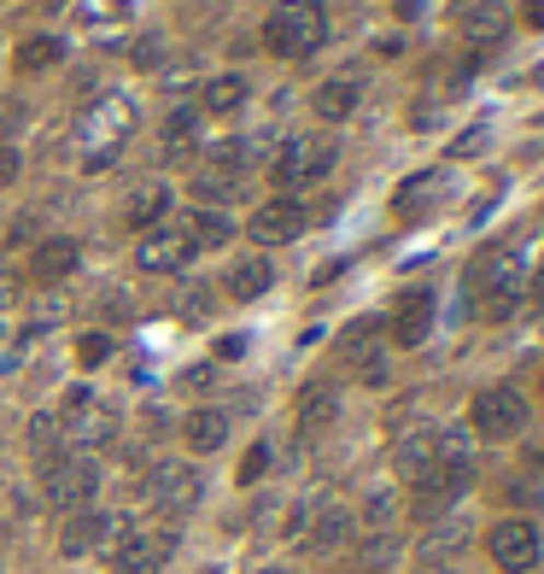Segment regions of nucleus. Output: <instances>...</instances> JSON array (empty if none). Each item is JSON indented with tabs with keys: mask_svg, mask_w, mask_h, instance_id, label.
I'll return each instance as SVG.
<instances>
[{
	"mask_svg": "<svg viewBox=\"0 0 544 574\" xmlns=\"http://www.w3.org/2000/svg\"><path fill=\"white\" fill-rule=\"evenodd\" d=\"M82 171H112L117 147L135 135V100L129 94H100L89 112H82Z\"/></svg>",
	"mask_w": 544,
	"mask_h": 574,
	"instance_id": "1",
	"label": "nucleus"
},
{
	"mask_svg": "<svg viewBox=\"0 0 544 574\" xmlns=\"http://www.w3.org/2000/svg\"><path fill=\"white\" fill-rule=\"evenodd\" d=\"M322 42H328V12L316 0H281L264 24V47L276 59H311Z\"/></svg>",
	"mask_w": 544,
	"mask_h": 574,
	"instance_id": "2",
	"label": "nucleus"
},
{
	"mask_svg": "<svg viewBox=\"0 0 544 574\" xmlns=\"http://www.w3.org/2000/svg\"><path fill=\"white\" fill-rule=\"evenodd\" d=\"M334 159H339V147H334V135H287V141L276 147V164H269V176H276V188L281 194H293L304 188V182H322L334 171Z\"/></svg>",
	"mask_w": 544,
	"mask_h": 574,
	"instance_id": "3",
	"label": "nucleus"
},
{
	"mask_svg": "<svg viewBox=\"0 0 544 574\" xmlns=\"http://www.w3.org/2000/svg\"><path fill=\"white\" fill-rule=\"evenodd\" d=\"M42 493L59 510H89L100 493V463L89 451H47L42 458Z\"/></svg>",
	"mask_w": 544,
	"mask_h": 574,
	"instance_id": "4",
	"label": "nucleus"
},
{
	"mask_svg": "<svg viewBox=\"0 0 544 574\" xmlns=\"http://www.w3.org/2000/svg\"><path fill=\"white\" fill-rule=\"evenodd\" d=\"M474 287H481V306L491 323L521 311V294H526V259L521 252H491V259L474 269Z\"/></svg>",
	"mask_w": 544,
	"mask_h": 574,
	"instance_id": "5",
	"label": "nucleus"
},
{
	"mask_svg": "<svg viewBox=\"0 0 544 574\" xmlns=\"http://www.w3.org/2000/svg\"><path fill=\"white\" fill-rule=\"evenodd\" d=\"M468 428L481 434V440H516L526 428V399L516 387H486V393H474V404H468Z\"/></svg>",
	"mask_w": 544,
	"mask_h": 574,
	"instance_id": "6",
	"label": "nucleus"
},
{
	"mask_svg": "<svg viewBox=\"0 0 544 574\" xmlns=\"http://www.w3.org/2000/svg\"><path fill=\"white\" fill-rule=\"evenodd\" d=\"M176 551V528H129L112 546V574H159Z\"/></svg>",
	"mask_w": 544,
	"mask_h": 574,
	"instance_id": "7",
	"label": "nucleus"
},
{
	"mask_svg": "<svg viewBox=\"0 0 544 574\" xmlns=\"http://www.w3.org/2000/svg\"><path fill=\"white\" fill-rule=\"evenodd\" d=\"M486 551H491V563H498L504 574H533V569H539V551H544L539 521H526V516L498 521V528H491V539H486Z\"/></svg>",
	"mask_w": 544,
	"mask_h": 574,
	"instance_id": "8",
	"label": "nucleus"
},
{
	"mask_svg": "<svg viewBox=\"0 0 544 574\" xmlns=\"http://www.w3.org/2000/svg\"><path fill=\"white\" fill-rule=\"evenodd\" d=\"M59 434L71 446H106L112 434H117V416L106 411V404H100L89 387H71V393H65V416H59Z\"/></svg>",
	"mask_w": 544,
	"mask_h": 574,
	"instance_id": "9",
	"label": "nucleus"
},
{
	"mask_svg": "<svg viewBox=\"0 0 544 574\" xmlns=\"http://www.w3.org/2000/svg\"><path fill=\"white\" fill-rule=\"evenodd\" d=\"M199 493H206V481H199V469L194 463H152V475H147V498L159 504L164 516H188Z\"/></svg>",
	"mask_w": 544,
	"mask_h": 574,
	"instance_id": "10",
	"label": "nucleus"
},
{
	"mask_svg": "<svg viewBox=\"0 0 544 574\" xmlns=\"http://www.w3.org/2000/svg\"><path fill=\"white\" fill-rule=\"evenodd\" d=\"M124 533H129L124 516H112V510H77L71 521H65V533H59V551L65 556H89V551L117 546Z\"/></svg>",
	"mask_w": 544,
	"mask_h": 574,
	"instance_id": "11",
	"label": "nucleus"
},
{
	"mask_svg": "<svg viewBox=\"0 0 544 574\" xmlns=\"http://www.w3.org/2000/svg\"><path fill=\"white\" fill-rule=\"evenodd\" d=\"M252 241H264V246H276V241H299L304 229H311V211H304V199L299 194H276V199H264L258 211H252Z\"/></svg>",
	"mask_w": 544,
	"mask_h": 574,
	"instance_id": "12",
	"label": "nucleus"
},
{
	"mask_svg": "<svg viewBox=\"0 0 544 574\" xmlns=\"http://www.w3.org/2000/svg\"><path fill=\"white\" fill-rule=\"evenodd\" d=\"M194 259V246H188V234H182V229H147L141 234V246H135V264H141L147 269V276H176V269L182 264H188Z\"/></svg>",
	"mask_w": 544,
	"mask_h": 574,
	"instance_id": "13",
	"label": "nucleus"
},
{
	"mask_svg": "<svg viewBox=\"0 0 544 574\" xmlns=\"http://www.w3.org/2000/svg\"><path fill=\"white\" fill-rule=\"evenodd\" d=\"M433 334V294L428 287H410V294L398 299V311H393V341L398 346H421Z\"/></svg>",
	"mask_w": 544,
	"mask_h": 574,
	"instance_id": "14",
	"label": "nucleus"
},
{
	"mask_svg": "<svg viewBox=\"0 0 544 574\" xmlns=\"http://www.w3.org/2000/svg\"><path fill=\"white\" fill-rule=\"evenodd\" d=\"M456 493H468V475H456V469H428V475L416 481V516L433 521L439 510H451Z\"/></svg>",
	"mask_w": 544,
	"mask_h": 574,
	"instance_id": "15",
	"label": "nucleus"
},
{
	"mask_svg": "<svg viewBox=\"0 0 544 574\" xmlns=\"http://www.w3.org/2000/svg\"><path fill=\"white\" fill-rule=\"evenodd\" d=\"M456 24H463V36H468V42H481V47H491V42H504V36H509V12H504V0H468V7L456 12Z\"/></svg>",
	"mask_w": 544,
	"mask_h": 574,
	"instance_id": "16",
	"label": "nucleus"
},
{
	"mask_svg": "<svg viewBox=\"0 0 544 574\" xmlns=\"http://www.w3.org/2000/svg\"><path fill=\"white\" fill-rule=\"evenodd\" d=\"M357 100H363V82H357V77H328V82H322V89L311 94V106H316V117L339 124V117L357 112Z\"/></svg>",
	"mask_w": 544,
	"mask_h": 574,
	"instance_id": "17",
	"label": "nucleus"
},
{
	"mask_svg": "<svg viewBox=\"0 0 544 574\" xmlns=\"http://www.w3.org/2000/svg\"><path fill=\"white\" fill-rule=\"evenodd\" d=\"M346 539H351V510H346V504H316L304 546H311V551H334V546H346Z\"/></svg>",
	"mask_w": 544,
	"mask_h": 574,
	"instance_id": "18",
	"label": "nucleus"
},
{
	"mask_svg": "<svg viewBox=\"0 0 544 574\" xmlns=\"http://www.w3.org/2000/svg\"><path fill=\"white\" fill-rule=\"evenodd\" d=\"M393 463H398V475H404V481H421V475H428V469H433V422H428V428L398 434Z\"/></svg>",
	"mask_w": 544,
	"mask_h": 574,
	"instance_id": "19",
	"label": "nucleus"
},
{
	"mask_svg": "<svg viewBox=\"0 0 544 574\" xmlns=\"http://www.w3.org/2000/svg\"><path fill=\"white\" fill-rule=\"evenodd\" d=\"M164 206H170V188H164V182H141V188L124 199V223L147 234V229H159Z\"/></svg>",
	"mask_w": 544,
	"mask_h": 574,
	"instance_id": "20",
	"label": "nucleus"
},
{
	"mask_svg": "<svg viewBox=\"0 0 544 574\" xmlns=\"http://www.w3.org/2000/svg\"><path fill=\"white\" fill-rule=\"evenodd\" d=\"M339 422V393L328 381H316V387H304V399H299V428L304 434H322V428H334Z\"/></svg>",
	"mask_w": 544,
	"mask_h": 574,
	"instance_id": "21",
	"label": "nucleus"
},
{
	"mask_svg": "<svg viewBox=\"0 0 544 574\" xmlns=\"http://www.w3.org/2000/svg\"><path fill=\"white\" fill-rule=\"evenodd\" d=\"M182 440H188L199 458H206V451H223L229 446V416L223 411H194L182 422Z\"/></svg>",
	"mask_w": 544,
	"mask_h": 574,
	"instance_id": "22",
	"label": "nucleus"
},
{
	"mask_svg": "<svg viewBox=\"0 0 544 574\" xmlns=\"http://www.w3.org/2000/svg\"><path fill=\"white\" fill-rule=\"evenodd\" d=\"M182 234H188L194 252H211V246H229V241H234V223H229L223 211L199 206V211H188V229H182Z\"/></svg>",
	"mask_w": 544,
	"mask_h": 574,
	"instance_id": "23",
	"label": "nucleus"
},
{
	"mask_svg": "<svg viewBox=\"0 0 544 574\" xmlns=\"http://www.w3.org/2000/svg\"><path fill=\"white\" fill-rule=\"evenodd\" d=\"M199 106H206V117H229L246 106V77L241 71H223L206 82V94H199Z\"/></svg>",
	"mask_w": 544,
	"mask_h": 574,
	"instance_id": "24",
	"label": "nucleus"
},
{
	"mask_svg": "<svg viewBox=\"0 0 544 574\" xmlns=\"http://www.w3.org/2000/svg\"><path fill=\"white\" fill-rule=\"evenodd\" d=\"M77 259H82V246L71 241V234H54V241L36 246V276L42 282H65L77 269Z\"/></svg>",
	"mask_w": 544,
	"mask_h": 574,
	"instance_id": "25",
	"label": "nucleus"
},
{
	"mask_svg": "<svg viewBox=\"0 0 544 574\" xmlns=\"http://www.w3.org/2000/svg\"><path fill=\"white\" fill-rule=\"evenodd\" d=\"M241 188H246V176L217 171V164H199V171H194V199H199V206H223V199H241Z\"/></svg>",
	"mask_w": 544,
	"mask_h": 574,
	"instance_id": "26",
	"label": "nucleus"
},
{
	"mask_svg": "<svg viewBox=\"0 0 544 574\" xmlns=\"http://www.w3.org/2000/svg\"><path fill=\"white\" fill-rule=\"evenodd\" d=\"M12 65H19V71H30V77L59 71V65H65V42H59V36H30V42H19Z\"/></svg>",
	"mask_w": 544,
	"mask_h": 574,
	"instance_id": "27",
	"label": "nucleus"
},
{
	"mask_svg": "<svg viewBox=\"0 0 544 574\" xmlns=\"http://www.w3.org/2000/svg\"><path fill=\"white\" fill-rule=\"evenodd\" d=\"M269 282H276L269 259H241V264L229 269V294L241 299V306H246V299H258V294H269Z\"/></svg>",
	"mask_w": 544,
	"mask_h": 574,
	"instance_id": "28",
	"label": "nucleus"
},
{
	"mask_svg": "<svg viewBox=\"0 0 544 574\" xmlns=\"http://www.w3.org/2000/svg\"><path fill=\"white\" fill-rule=\"evenodd\" d=\"M463 539H468V521H463V516H451L445 528H433V533H428V546H421V551H428V563H433V556L463 551Z\"/></svg>",
	"mask_w": 544,
	"mask_h": 574,
	"instance_id": "29",
	"label": "nucleus"
},
{
	"mask_svg": "<svg viewBox=\"0 0 544 574\" xmlns=\"http://www.w3.org/2000/svg\"><path fill=\"white\" fill-rule=\"evenodd\" d=\"M386 376H393L386 346H363V352H357V381H363V387H386Z\"/></svg>",
	"mask_w": 544,
	"mask_h": 574,
	"instance_id": "30",
	"label": "nucleus"
},
{
	"mask_svg": "<svg viewBox=\"0 0 544 574\" xmlns=\"http://www.w3.org/2000/svg\"><path fill=\"white\" fill-rule=\"evenodd\" d=\"M393 516H398V498H393V493H369V504H363V528L386 533V528H393Z\"/></svg>",
	"mask_w": 544,
	"mask_h": 574,
	"instance_id": "31",
	"label": "nucleus"
},
{
	"mask_svg": "<svg viewBox=\"0 0 544 574\" xmlns=\"http://www.w3.org/2000/svg\"><path fill=\"white\" fill-rule=\"evenodd\" d=\"M54 440H65V434H59V416H36V422H30V446H36V458H47V451H54Z\"/></svg>",
	"mask_w": 544,
	"mask_h": 574,
	"instance_id": "32",
	"label": "nucleus"
},
{
	"mask_svg": "<svg viewBox=\"0 0 544 574\" xmlns=\"http://www.w3.org/2000/svg\"><path fill=\"white\" fill-rule=\"evenodd\" d=\"M77 358H82V369L106 364V358H112V334H82V341H77Z\"/></svg>",
	"mask_w": 544,
	"mask_h": 574,
	"instance_id": "33",
	"label": "nucleus"
},
{
	"mask_svg": "<svg viewBox=\"0 0 544 574\" xmlns=\"http://www.w3.org/2000/svg\"><path fill=\"white\" fill-rule=\"evenodd\" d=\"M129 59H135V65H141V71H152V65H159V59H164V42H159V36H141V42H135V47H129Z\"/></svg>",
	"mask_w": 544,
	"mask_h": 574,
	"instance_id": "34",
	"label": "nucleus"
},
{
	"mask_svg": "<svg viewBox=\"0 0 544 574\" xmlns=\"http://www.w3.org/2000/svg\"><path fill=\"white\" fill-rule=\"evenodd\" d=\"M481 147H486V124H474V129H463V135H456L451 159H468V153H481Z\"/></svg>",
	"mask_w": 544,
	"mask_h": 574,
	"instance_id": "35",
	"label": "nucleus"
},
{
	"mask_svg": "<svg viewBox=\"0 0 544 574\" xmlns=\"http://www.w3.org/2000/svg\"><path fill=\"white\" fill-rule=\"evenodd\" d=\"M194 82V59H170L164 65V89H188Z\"/></svg>",
	"mask_w": 544,
	"mask_h": 574,
	"instance_id": "36",
	"label": "nucleus"
},
{
	"mask_svg": "<svg viewBox=\"0 0 544 574\" xmlns=\"http://www.w3.org/2000/svg\"><path fill=\"white\" fill-rule=\"evenodd\" d=\"M264 469H269V446H252V451H246V463H241V486H246V481H258Z\"/></svg>",
	"mask_w": 544,
	"mask_h": 574,
	"instance_id": "37",
	"label": "nucleus"
},
{
	"mask_svg": "<svg viewBox=\"0 0 544 574\" xmlns=\"http://www.w3.org/2000/svg\"><path fill=\"white\" fill-rule=\"evenodd\" d=\"M182 306H188V317H206V311H211V287H206V282L188 287V299H182Z\"/></svg>",
	"mask_w": 544,
	"mask_h": 574,
	"instance_id": "38",
	"label": "nucleus"
},
{
	"mask_svg": "<svg viewBox=\"0 0 544 574\" xmlns=\"http://www.w3.org/2000/svg\"><path fill=\"white\" fill-rule=\"evenodd\" d=\"M521 306H533V311H544V264L533 269V282H526V294H521Z\"/></svg>",
	"mask_w": 544,
	"mask_h": 574,
	"instance_id": "39",
	"label": "nucleus"
},
{
	"mask_svg": "<svg viewBox=\"0 0 544 574\" xmlns=\"http://www.w3.org/2000/svg\"><path fill=\"white\" fill-rule=\"evenodd\" d=\"M246 334H223V341H217V358H246Z\"/></svg>",
	"mask_w": 544,
	"mask_h": 574,
	"instance_id": "40",
	"label": "nucleus"
},
{
	"mask_svg": "<svg viewBox=\"0 0 544 574\" xmlns=\"http://www.w3.org/2000/svg\"><path fill=\"white\" fill-rule=\"evenodd\" d=\"M19 171H24V164H19V147H7V141H0V182H12Z\"/></svg>",
	"mask_w": 544,
	"mask_h": 574,
	"instance_id": "41",
	"label": "nucleus"
},
{
	"mask_svg": "<svg viewBox=\"0 0 544 574\" xmlns=\"http://www.w3.org/2000/svg\"><path fill=\"white\" fill-rule=\"evenodd\" d=\"M521 24L526 30H544V0H521Z\"/></svg>",
	"mask_w": 544,
	"mask_h": 574,
	"instance_id": "42",
	"label": "nucleus"
},
{
	"mask_svg": "<svg viewBox=\"0 0 544 574\" xmlns=\"http://www.w3.org/2000/svg\"><path fill=\"white\" fill-rule=\"evenodd\" d=\"M19 124H24V106H0V135L19 129Z\"/></svg>",
	"mask_w": 544,
	"mask_h": 574,
	"instance_id": "43",
	"label": "nucleus"
},
{
	"mask_svg": "<svg viewBox=\"0 0 544 574\" xmlns=\"http://www.w3.org/2000/svg\"><path fill=\"white\" fill-rule=\"evenodd\" d=\"M229 7V0H194V12H199V19H211V12H223Z\"/></svg>",
	"mask_w": 544,
	"mask_h": 574,
	"instance_id": "44",
	"label": "nucleus"
},
{
	"mask_svg": "<svg viewBox=\"0 0 544 574\" xmlns=\"http://www.w3.org/2000/svg\"><path fill=\"white\" fill-rule=\"evenodd\" d=\"M421 574H456L451 563H428V569H421Z\"/></svg>",
	"mask_w": 544,
	"mask_h": 574,
	"instance_id": "45",
	"label": "nucleus"
},
{
	"mask_svg": "<svg viewBox=\"0 0 544 574\" xmlns=\"http://www.w3.org/2000/svg\"><path fill=\"white\" fill-rule=\"evenodd\" d=\"M533 458H539V463H544V440H539V446H533Z\"/></svg>",
	"mask_w": 544,
	"mask_h": 574,
	"instance_id": "46",
	"label": "nucleus"
},
{
	"mask_svg": "<svg viewBox=\"0 0 544 574\" xmlns=\"http://www.w3.org/2000/svg\"><path fill=\"white\" fill-rule=\"evenodd\" d=\"M258 574H293V569H258Z\"/></svg>",
	"mask_w": 544,
	"mask_h": 574,
	"instance_id": "47",
	"label": "nucleus"
},
{
	"mask_svg": "<svg viewBox=\"0 0 544 574\" xmlns=\"http://www.w3.org/2000/svg\"><path fill=\"white\" fill-rule=\"evenodd\" d=\"M539 393H544V376H539Z\"/></svg>",
	"mask_w": 544,
	"mask_h": 574,
	"instance_id": "48",
	"label": "nucleus"
},
{
	"mask_svg": "<svg viewBox=\"0 0 544 574\" xmlns=\"http://www.w3.org/2000/svg\"><path fill=\"white\" fill-rule=\"evenodd\" d=\"M0 539H7V528H0Z\"/></svg>",
	"mask_w": 544,
	"mask_h": 574,
	"instance_id": "49",
	"label": "nucleus"
}]
</instances>
